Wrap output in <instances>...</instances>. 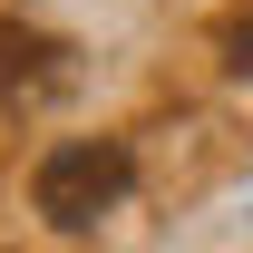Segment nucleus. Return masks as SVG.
<instances>
[{
  "mask_svg": "<svg viewBox=\"0 0 253 253\" xmlns=\"http://www.w3.org/2000/svg\"><path fill=\"white\" fill-rule=\"evenodd\" d=\"M126 185H136V156H126L117 136H78V146H49V156H39L30 205L59 224V234H88L97 214L126 205Z\"/></svg>",
  "mask_w": 253,
  "mask_h": 253,
  "instance_id": "obj_1",
  "label": "nucleus"
},
{
  "mask_svg": "<svg viewBox=\"0 0 253 253\" xmlns=\"http://www.w3.org/2000/svg\"><path fill=\"white\" fill-rule=\"evenodd\" d=\"M49 88H68V39L30 30V20H0V107H30Z\"/></svg>",
  "mask_w": 253,
  "mask_h": 253,
  "instance_id": "obj_2",
  "label": "nucleus"
},
{
  "mask_svg": "<svg viewBox=\"0 0 253 253\" xmlns=\"http://www.w3.org/2000/svg\"><path fill=\"white\" fill-rule=\"evenodd\" d=\"M214 49H224V68H234V78H253V0H234V10H224Z\"/></svg>",
  "mask_w": 253,
  "mask_h": 253,
  "instance_id": "obj_3",
  "label": "nucleus"
}]
</instances>
